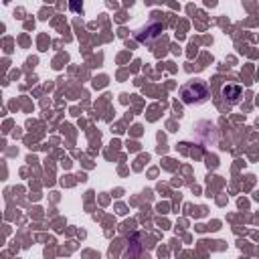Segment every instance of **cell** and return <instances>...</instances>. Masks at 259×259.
I'll use <instances>...</instances> for the list:
<instances>
[{
    "mask_svg": "<svg viewBox=\"0 0 259 259\" xmlns=\"http://www.w3.org/2000/svg\"><path fill=\"white\" fill-rule=\"evenodd\" d=\"M69 4H71V10H73V12H83V4H81V0H71Z\"/></svg>",
    "mask_w": 259,
    "mask_h": 259,
    "instance_id": "cell-3",
    "label": "cell"
},
{
    "mask_svg": "<svg viewBox=\"0 0 259 259\" xmlns=\"http://www.w3.org/2000/svg\"><path fill=\"white\" fill-rule=\"evenodd\" d=\"M180 99L186 106H195V103H204L209 99V87L204 81H191L182 85L180 89Z\"/></svg>",
    "mask_w": 259,
    "mask_h": 259,
    "instance_id": "cell-1",
    "label": "cell"
},
{
    "mask_svg": "<svg viewBox=\"0 0 259 259\" xmlns=\"http://www.w3.org/2000/svg\"><path fill=\"white\" fill-rule=\"evenodd\" d=\"M221 97L225 99L227 103H231V106H235V103H239L241 97H243V87L237 85V83H227V85H223Z\"/></svg>",
    "mask_w": 259,
    "mask_h": 259,
    "instance_id": "cell-2",
    "label": "cell"
}]
</instances>
